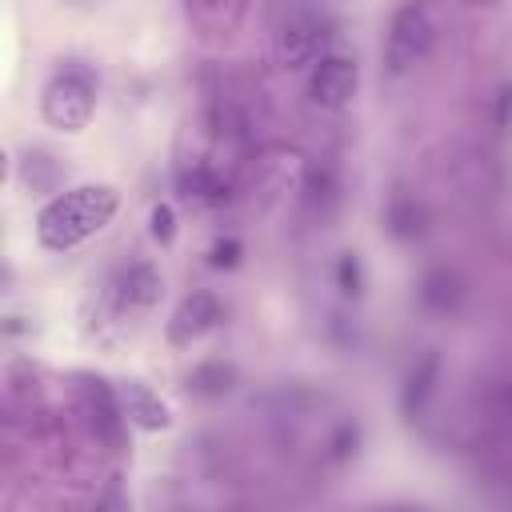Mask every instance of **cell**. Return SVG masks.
I'll use <instances>...</instances> for the list:
<instances>
[{
	"mask_svg": "<svg viewBox=\"0 0 512 512\" xmlns=\"http://www.w3.org/2000/svg\"><path fill=\"white\" fill-rule=\"evenodd\" d=\"M236 260H240V244H236V240H220V244L212 248V264H216V268H232Z\"/></svg>",
	"mask_w": 512,
	"mask_h": 512,
	"instance_id": "ffe728a7",
	"label": "cell"
},
{
	"mask_svg": "<svg viewBox=\"0 0 512 512\" xmlns=\"http://www.w3.org/2000/svg\"><path fill=\"white\" fill-rule=\"evenodd\" d=\"M304 192H308V200L316 204H328V200H336V180H332V172L324 168V164H312L308 168V184H304Z\"/></svg>",
	"mask_w": 512,
	"mask_h": 512,
	"instance_id": "9a60e30c",
	"label": "cell"
},
{
	"mask_svg": "<svg viewBox=\"0 0 512 512\" xmlns=\"http://www.w3.org/2000/svg\"><path fill=\"white\" fill-rule=\"evenodd\" d=\"M236 4H240V0H192V12H196L204 24H216V20L224 16V8L236 12Z\"/></svg>",
	"mask_w": 512,
	"mask_h": 512,
	"instance_id": "d6986e66",
	"label": "cell"
},
{
	"mask_svg": "<svg viewBox=\"0 0 512 512\" xmlns=\"http://www.w3.org/2000/svg\"><path fill=\"white\" fill-rule=\"evenodd\" d=\"M192 388L204 392V396H220V392L232 388V368H224V364H200L192 372Z\"/></svg>",
	"mask_w": 512,
	"mask_h": 512,
	"instance_id": "5bb4252c",
	"label": "cell"
},
{
	"mask_svg": "<svg viewBox=\"0 0 512 512\" xmlns=\"http://www.w3.org/2000/svg\"><path fill=\"white\" fill-rule=\"evenodd\" d=\"M160 300V272L152 264H132L116 280V308L120 312H144Z\"/></svg>",
	"mask_w": 512,
	"mask_h": 512,
	"instance_id": "8992f818",
	"label": "cell"
},
{
	"mask_svg": "<svg viewBox=\"0 0 512 512\" xmlns=\"http://www.w3.org/2000/svg\"><path fill=\"white\" fill-rule=\"evenodd\" d=\"M420 296H424V304H428V308H436V312H452V308L460 304L464 288H460L456 272H448V268H432V272L424 276Z\"/></svg>",
	"mask_w": 512,
	"mask_h": 512,
	"instance_id": "9c48e42d",
	"label": "cell"
},
{
	"mask_svg": "<svg viewBox=\"0 0 512 512\" xmlns=\"http://www.w3.org/2000/svg\"><path fill=\"white\" fill-rule=\"evenodd\" d=\"M436 44V16L428 4L408 0L396 8L392 24H388V40H384V64L400 76L408 68H416Z\"/></svg>",
	"mask_w": 512,
	"mask_h": 512,
	"instance_id": "3957f363",
	"label": "cell"
},
{
	"mask_svg": "<svg viewBox=\"0 0 512 512\" xmlns=\"http://www.w3.org/2000/svg\"><path fill=\"white\" fill-rule=\"evenodd\" d=\"M336 272H340V288H344L348 296H360V260H356L352 252L340 256V268H336Z\"/></svg>",
	"mask_w": 512,
	"mask_h": 512,
	"instance_id": "ac0fdd59",
	"label": "cell"
},
{
	"mask_svg": "<svg viewBox=\"0 0 512 512\" xmlns=\"http://www.w3.org/2000/svg\"><path fill=\"white\" fill-rule=\"evenodd\" d=\"M324 40H328V20H324L316 8H292V12L280 20L272 44H276V60H280L284 68H304L308 60L320 56Z\"/></svg>",
	"mask_w": 512,
	"mask_h": 512,
	"instance_id": "277c9868",
	"label": "cell"
},
{
	"mask_svg": "<svg viewBox=\"0 0 512 512\" xmlns=\"http://www.w3.org/2000/svg\"><path fill=\"white\" fill-rule=\"evenodd\" d=\"M488 408H492L496 416L512 420V376H504V380H496V384L488 388Z\"/></svg>",
	"mask_w": 512,
	"mask_h": 512,
	"instance_id": "2e32d148",
	"label": "cell"
},
{
	"mask_svg": "<svg viewBox=\"0 0 512 512\" xmlns=\"http://www.w3.org/2000/svg\"><path fill=\"white\" fill-rule=\"evenodd\" d=\"M120 400H124V416L140 428H168V420H172L168 408L160 404V396H152L144 384H128Z\"/></svg>",
	"mask_w": 512,
	"mask_h": 512,
	"instance_id": "ba28073f",
	"label": "cell"
},
{
	"mask_svg": "<svg viewBox=\"0 0 512 512\" xmlns=\"http://www.w3.org/2000/svg\"><path fill=\"white\" fill-rule=\"evenodd\" d=\"M468 4H496V0H468Z\"/></svg>",
	"mask_w": 512,
	"mask_h": 512,
	"instance_id": "44dd1931",
	"label": "cell"
},
{
	"mask_svg": "<svg viewBox=\"0 0 512 512\" xmlns=\"http://www.w3.org/2000/svg\"><path fill=\"white\" fill-rule=\"evenodd\" d=\"M388 228H392V236H400V240L420 236V232H424V212H420V204H416L412 196H396V200L388 204Z\"/></svg>",
	"mask_w": 512,
	"mask_h": 512,
	"instance_id": "7c38bea8",
	"label": "cell"
},
{
	"mask_svg": "<svg viewBox=\"0 0 512 512\" xmlns=\"http://www.w3.org/2000/svg\"><path fill=\"white\" fill-rule=\"evenodd\" d=\"M436 376H440V360H436V356H424V360L408 372V384H404V408H408V412L424 408V400H428L432 388H436Z\"/></svg>",
	"mask_w": 512,
	"mask_h": 512,
	"instance_id": "30bf717a",
	"label": "cell"
},
{
	"mask_svg": "<svg viewBox=\"0 0 512 512\" xmlns=\"http://www.w3.org/2000/svg\"><path fill=\"white\" fill-rule=\"evenodd\" d=\"M356 84H360V72L348 56H320V64L308 76V96L320 108H344L356 96Z\"/></svg>",
	"mask_w": 512,
	"mask_h": 512,
	"instance_id": "5b68a950",
	"label": "cell"
},
{
	"mask_svg": "<svg viewBox=\"0 0 512 512\" xmlns=\"http://www.w3.org/2000/svg\"><path fill=\"white\" fill-rule=\"evenodd\" d=\"M180 184H184V196H188V200L196 196V200H208V204H220V200L228 196V188H224V180H220V176H216L212 168H204V164H200V168H192V172H184V180H180Z\"/></svg>",
	"mask_w": 512,
	"mask_h": 512,
	"instance_id": "4fadbf2b",
	"label": "cell"
},
{
	"mask_svg": "<svg viewBox=\"0 0 512 512\" xmlns=\"http://www.w3.org/2000/svg\"><path fill=\"white\" fill-rule=\"evenodd\" d=\"M20 180L32 188V192H52L56 188V180H60V168H56V160L48 156V152H24V160H20Z\"/></svg>",
	"mask_w": 512,
	"mask_h": 512,
	"instance_id": "8fae6325",
	"label": "cell"
},
{
	"mask_svg": "<svg viewBox=\"0 0 512 512\" xmlns=\"http://www.w3.org/2000/svg\"><path fill=\"white\" fill-rule=\"evenodd\" d=\"M152 236H156L160 244H168V240L176 236V212H172L168 204H156V208H152Z\"/></svg>",
	"mask_w": 512,
	"mask_h": 512,
	"instance_id": "e0dca14e",
	"label": "cell"
},
{
	"mask_svg": "<svg viewBox=\"0 0 512 512\" xmlns=\"http://www.w3.org/2000/svg\"><path fill=\"white\" fill-rule=\"evenodd\" d=\"M216 320H220V304H216V296H212V292H192V296L176 308L168 336H172L176 344H188V340L204 336Z\"/></svg>",
	"mask_w": 512,
	"mask_h": 512,
	"instance_id": "52a82bcc",
	"label": "cell"
},
{
	"mask_svg": "<svg viewBox=\"0 0 512 512\" xmlns=\"http://www.w3.org/2000/svg\"><path fill=\"white\" fill-rule=\"evenodd\" d=\"M120 196L108 184H80L60 192L56 200H48L36 216V240L48 252H68L76 244H84L88 236H96L112 216H116Z\"/></svg>",
	"mask_w": 512,
	"mask_h": 512,
	"instance_id": "6da1fadb",
	"label": "cell"
},
{
	"mask_svg": "<svg viewBox=\"0 0 512 512\" xmlns=\"http://www.w3.org/2000/svg\"><path fill=\"white\" fill-rule=\"evenodd\" d=\"M92 108H96V72L80 60H68L64 68H56L40 92V112L60 132L88 128Z\"/></svg>",
	"mask_w": 512,
	"mask_h": 512,
	"instance_id": "7a4b0ae2",
	"label": "cell"
}]
</instances>
